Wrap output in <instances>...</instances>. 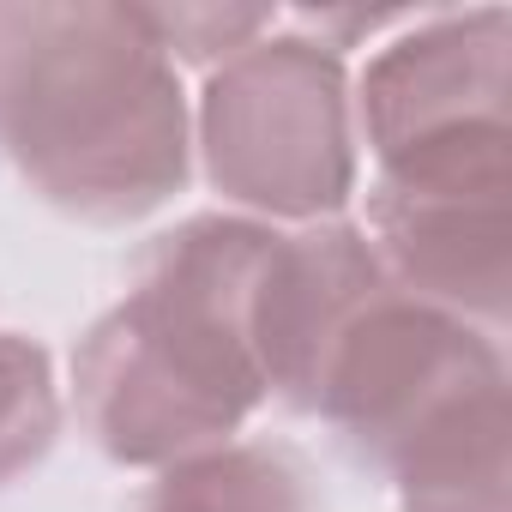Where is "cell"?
<instances>
[{
	"label": "cell",
	"instance_id": "277c9868",
	"mask_svg": "<svg viewBox=\"0 0 512 512\" xmlns=\"http://www.w3.org/2000/svg\"><path fill=\"white\" fill-rule=\"evenodd\" d=\"M506 7H416L350 67L368 193L512 199Z\"/></svg>",
	"mask_w": 512,
	"mask_h": 512
},
{
	"label": "cell",
	"instance_id": "9c48e42d",
	"mask_svg": "<svg viewBox=\"0 0 512 512\" xmlns=\"http://www.w3.org/2000/svg\"><path fill=\"white\" fill-rule=\"evenodd\" d=\"M67 428V386L55 374V356L0 326V494L19 488L61 440Z\"/></svg>",
	"mask_w": 512,
	"mask_h": 512
},
{
	"label": "cell",
	"instance_id": "3957f363",
	"mask_svg": "<svg viewBox=\"0 0 512 512\" xmlns=\"http://www.w3.org/2000/svg\"><path fill=\"white\" fill-rule=\"evenodd\" d=\"M506 338L380 284L332 338L314 404L398 512H506Z\"/></svg>",
	"mask_w": 512,
	"mask_h": 512
},
{
	"label": "cell",
	"instance_id": "5b68a950",
	"mask_svg": "<svg viewBox=\"0 0 512 512\" xmlns=\"http://www.w3.org/2000/svg\"><path fill=\"white\" fill-rule=\"evenodd\" d=\"M193 175L253 223H338L362 193L350 61L278 19V31L199 79Z\"/></svg>",
	"mask_w": 512,
	"mask_h": 512
},
{
	"label": "cell",
	"instance_id": "7a4b0ae2",
	"mask_svg": "<svg viewBox=\"0 0 512 512\" xmlns=\"http://www.w3.org/2000/svg\"><path fill=\"white\" fill-rule=\"evenodd\" d=\"M0 169L37 205L127 229L193 181L187 73L139 7L0 0Z\"/></svg>",
	"mask_w": 512,
	"mask_h": 512
},
{
	"label": "cell",
	"instance_id": "52a82bcc",
	"mask_svg": "<svg viewBox=\"0 0 512 512\" xmlns=\"http://www.w3.org/2000/svg\"><path fill=\"white\" fill-rule=\"evenodd\" d=\"M362 235L392 290L506 338L512 211L506 199H392L368 193Z\"/></svg>",
	"mask_w": 512,
	"mask_h": 512
},
{
	"label": "cell",
	"instance_id": "30bf717a",
	"mask_svg": "<svg viewBox=\"0 0 512 512\" xmlns=\"http://www.w3.org/2000/svg\"><path fill=\"white\" fill-rule=\"evenodd\" d=\"M278 7H139V25L181 73H217L266 31H278Z\"/></svg>",
	"mask_w": 512,
	"mask_h": 512
},
{
	"label": "cell",
	"instance_id": "6da1fadb",
	"mask_svg": "<svg viewBox=\"0 0 512 512\" xmlns=\"http://www.w3.org/2000/svg\"><path fill=\"white\" fill-rule=\"evenodd\" d=\"M272 223L193 211L151 235L133 284L67 356V416L139 476L241 440L272 398L247 344V290Z\"/></svg>",
	"mask_w": 512,
	"mask_h": 512
},
{
	"label": "cell",
	"instance_id": "ba28073f",
	"mask_svg": "<svg viewBox=\"0 0 512 512\" xmlns=\"http://www.w3.org/2000/svg\"><path fill=\"white\" fill-rule=\"evenodd\" d=\"M127 512H326V494L296 446L241 434L145 476Z\"/></svg>",
	"mask_w": 512,
	"mask_h": 512
},
{
	"label": "cell",
	"instance_id": "8992f818",
	"mask_svg": "<svg viewBox=\"0 0 512 512\" xmlns=\"http://www.w3.org/2000/svg\"><path fill=\"white\" fill-rule=\"evenodd\" d=\"M380 284L386 272L356 217L308 223V229H266L253 290H247V344H253L272 404L308 416L332 338Z\"/></svg>",
	"mask_w": 512,
	"mask_h": 512
}]
</instances>
